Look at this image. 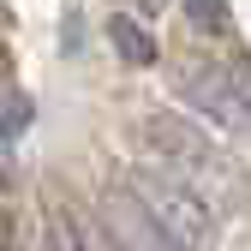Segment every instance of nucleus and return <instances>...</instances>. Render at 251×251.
Listing matches in <instances>:
<instances>
[{"label":"nucleus","instance_id":"nucleus-1","mask_svg":"<svg viewBox=\"0 0 251 251\" xmlns=\"http://www.w3.org/2000/svg\"><path fill=\"white\" fill-rule=\"evenodd\" d=\"M126 198H132V209L150 222V233L162 245H174V251H209L215 245L222 222H215V203L198 179H185V174L144 155V162L126 168Z\"/></svg>","mask_w":251,"mask_h":251},{"label":"nucleus","instance_id":"nucleus-2","mask_svg":"<svg viewBox=\"0 0 251 251\" xmlns=\"http://www.w3.org/2000/svg\"><path fill=\"white\" fill-rule=\"evenodd\" d=\"M174 102L222 138L251 144V60H192L174 78Z\"/></svg>","mask_w":251,"mask_h":251},{"label":"nucleus","instance_id":"nucleus-3","mask_svg":"<svg viewBox=\"0 0 251 251\" xmlns=\"http://www.w3.org/2000/svg\"><path fill=\"white\" fill-rule=\"evenodd\" d=\"M150 162H162V168H174V174H185V179H198L203 192H209L215 174H227L222 150H215L198 126H185V120H174V114H155V120H150Z\"/></svg>","mask_w":251,"mask_h":251},{"label":"nucleus","instance_id":"nucleus-4","mask_svg":"<svg viewBox=\"0 0 251 251\" xmlns=\"http://www.w3.org/2000/svg\"><path fill=\"white\" fill-rule=\"evenodd\" d=\"M108 48L126 60V66H150V60H155V36H150L132 12H114L108 18Z\"/></svg>","mask_w":251,"mask_h":251},{"label":"nucleus","instance_id":"nucleus-5","mask_svg":"<svg viewBox=\"0 0 251 251\" xmlns=\"http://www.w3.org/2000/svg\"><path fill=\"white\" fill-rule=\"evenodd\" d=\"M179 12H185V24L198 30V36H233V12H227V0H179Z\"/></svg>","mask_w":251,"mask_h":251},{"label":"nucleus","instance_id":"nucleus-6","mask_svg":"<svg viewBox=\"0 0 251 251\" xmlns=\"http://www.w3.org/2000/svg\"><path fill=\"white\" fill-rule=\"evenodd\" d=\"M24 132H30V96L18 84H6V144H18Z\"/></svg>","mask_w":251,"mask_h":251}]
</instances>
